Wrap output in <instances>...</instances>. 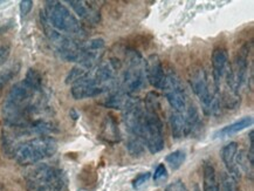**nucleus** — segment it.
I'll list each match as a JSON object with an SVG mask.
<instances>
[{
	"mask_svg": "<svg viewBox=\"0 0 254 191\" xmlns=\"http://www.w3.org/2000/svg\"><path fill=\"white\" fill-rule=\"evenodd\" d=\"M121 68V61L115 58L100 64L88 75L73 83L70 89L71 96L75 100H83L110 92L119 83V72Z\"/></svg>",
	"mask_w": 254,
	"mask_h": 191,
	"instance_id": "obj_1",
	"label": "nucleus"
},
{
	"mask_svg": "<svg viewBox=\"0 0 254 191\" xmlns=\"http://www.w3.org/2000/svg\"><path fill=\"white\" fill-rule=\"evenodd\" d=\"M143 119V140L151 154H157L164 149V126L161 118V102L156 92L146 94Z\"/></svg>",
	"mask_w": 254,
	"mask_h": 191,
	"instance_id": "obj_2",
	"label": "nucleus"
},
{
	"mask_svg": "<svg viewBox=\"0 0 254 191\" xmlns=\"http://www.w3.org/2000/svg\"><path fill=\"white\" fill-rule=\"evenodd\" d=\"M42 15L51 27H53L55 31L60 32V33L67 35V37L80 41L86 35V32H84L81 22L60 1H47L46 8L42 12Z\"/></svg>",
	"mask_w": 254,
	"mask_h": 191,
	"instance_id": "obj_3",
	"label": "nucleus"
},
{
	"mask_svg": "<svg viewBox=\"0 0 254 191\" xmlns=\"http://www.w3.org/2000/svg\"><path fill=\"white\" fill-rule=\"evenodd\" d=\"M28 191H63L67 184L66 175L57 167L39 164L32 168L25 177Z\"/></svg>",
	"mask_w": 254,
	"mask_h": 191,
	"instance_id": "obj_4",
	"label": "nucleus"
},
{
	"mask_svg": "<svg viewBox=\"0 0 254 191\" xmlns=\"http://www.w3.org/2000/svg\"><path fill=\"white\" fill-rule=\"evenodd\" d=\"M190 85L201 105V111L207 116H217L221 112V101L217 90L211 87L204 68L196 67L191 70Z\"/></svg>",
	"mask_w": 254,
	"mask_h": 191,
	"instance_id": "obj_5",
	"label": "nucleus"
},
{
	"mask_svg": "<svg viewBox=\"0 0 254 191\" xmlns=\"http://www.w3.org/2000/svg\"><path fill=\"white\" fill-rule=\"evenodd\" d=\"M58 150V143L50 136H38L19 145L13 157L20 166H32L53 156Z\"/></svg>",
	"mask_w": 254,
	"mask_h": 191,
	"instance_id": "obj_6",
	"label": "nucleus"
},
{
	"mask_svg": "<svg viewBox=\"0 0 254 191\" xmlns=\"http://www.w3.org/2000/svg\"><path fill=\"white\" fill-rule=\"evenodd\" d=\"M106 48V41L102 38H95L83 44V54L76 63V66L71 68L66 77V83H75L82 79L100 64Z\"/></svg>",
	"mask_w": 254,
	"mask_h": 191,
	"instance_id": "obj_7",
	"label": "nucleus"
},
{
	"mask_svg": "<svg viewBox=\"0 0 254 191\" xmlns=\"http://www.w3.org/2000/svg\"><path fill=\"white\" fill-rule=\"evenodd\" d=\"M127 67L117 86L123 92L132 96L144 87L145 83V61L141 53L135 50H128L126 54Z\"/></svg>",
	"mask_w": 254,
	"mask_h": 191,
	"instance_id": "obj_8",
	"label": "nucleus"
},
{
	"mask_svg": "<svg viewBox=\"0 0 254 191\" xmlns=\"http://www.w3.org/2000/svg\"><path fill=\"white\" fill-rule=\"evenodd\" d=\"M123 112V124L128 132V137L143 138V119H144V106L138 98L129 100ZM144 141V140H143Z\"/></svg>",
	"mask_w": 254,
	"mask_h": 191,
	"instance_id": "obj_9",
	"label": "nucleus"
},
{
	"mask_svg": "<svg viewBox=\"0 0 254 191\" xmlns=\"http://www.w3.org/2000/svg\"><path fill=\"white\" fill-rule=\"evenodd\" d=\"M162 89L172 111L184 112L187 109L188 102L184 86L179 76L175 72L170 70V72L167 73Z\"/></svg>",
	"mask_w": 254,
	"mask_h": 191,
	"instance_id": "obj_10",
	"label": "nucleus"
},
{
	"mask_svg": "<svg viewBox=\"0 0 254 191\" xmlns=\"http://www.w3.org/2000/svg\"><path fill=\"white\" fill-rule=\"evenodd\" d=\"M212 77L213 87L219 94V90L225 82L227 73L230 70V59L229 53L225 47H217L212 52Z\"/></svg>",
	"mask_w": 254,
	"mask_h": 191,
	"instance_id": "obj_11",
	"label": "nucleus"
},
{
	"mask_svg": "<svg viewBox=\"0 0 254 191\" xmlns=\"http://www.w3.org/2000/svg\"><path fill=\"white\" fill-rule=\"evenodd\" d=\"M165 75L164 67L161 59L156 54H151L145 61V77L149 83L156 89H162L164 85Z\"/></svg>",
	"mask_w": 254,
	"mask_h": 191,
	"instance_id": "obj_12",
	"label": "nucleus"
},
{
	"mask_svg": "<svg viewBox=\"0 0 254 191\" xmlns=\"http://www.w3.org/2000/svg\"><path fill=\"white\" fill-rule=\"evenodd\" d=\"M220 155L227 169V174H230L236 180L240 179L242 170L239 167V147L237 142H230L229 144L224 145Z\"/></svg>",
	"mask_w": 254,
	"mask_h": 191,
	"instance_id": "obj_13",
	"label": "nucleus"
},
{
	"mask_svg": "<svg viewBox=\"0 0 254 191\" xmlns=\"http://www.w3.org/2000/svg\"><path fill=\"white\" fill-rule=\"evenodd\" d=\"M67 4L74 9L77 17L82 20L90 22V24H97L100 21V11L92 2L88 1H79V0H68Z\"/></svg>",
	"mask_w": 254,
	"mask_h": 191,
	"instance_id": "obj_14",
	"label": "nucleus"
},
{
	"mask_svg": "<svg viewBox=\"0 0 254 191\" xmlns=\"http://www.w3.org/2000/svg\"><path fill=\"white\" fill-rule=\"evenodd\" d=\"M170 126H171V132L172 137L175 140H179L183 138L185 136H189V127L187 116H185L184 112H174L170 114Z\"/></svg>",
	"mask_w": 254,
	"mask_h": 191,
	"instance_id": "obj_15",
	"label": "nucleus"
},
{
	"mask_svg": "<svg viewBox=\"0 0 254 191\" xmlns=\"http://www.w3.org/2000/svg\"><path fill=\"white\" fill-rule=\"evenodd\" d=\"M100 137L110 144L117 143V142L121 141L119 126H117V122L113 116H106L102 124V128H101Z\"/></svg>",
	"mask_w": 254,
	"mask_h": 191,
	"instance_id": "obj_16",
	"label": "nucleus"
},
{
	"mask_svg": "<svg viewBox=\"0 0 254 191\" xmlns=\"http://www.w3.org/2000/svg\"><path fill=\"white\" fill-rule=\"evenodd\" d=\"M252 125H253L252 116H245V118H242L240 120H238V121L233 122V124L219 129V130L214 134V136H216L217 138H226L229 137V136H232L234 134H238V132L245 130V129L251 127Z\"/></svg>",
	"mask_w": 254,
	"mask_h": 191,
	"instance_id": "obj_17",
	"label": "nucleus"
},
{
	"mask_svg": "<svg viewBox=\"0 0 254 191\" xmlns=\"http://www.w3.org/2000/svg\"><path fill=\"white\" fill-rule=\"evenodd\" d=\"M203 191H220L216 169L211 163H205L203 167Z\"/></svg>",
	"mask_w": 254,
	"mask_h": 191,
	"instance_id": "obj_18",
	"label": "nucleus"
},
{
	"mask_svg": "<svg viewBox=\"0 0 254 191\" xmlns=\"http://www.w3.org/2000/svg\"><path fill=\"white\" fill-rule=\"evenodd\" d=\"M127 149L131 156H141L145 150V143L142 137H128L127 140Z\"/></svg>",
	"mask_w": 254,
	"mask_h": 191,
	"instance_id": "obj_19",
	"label": "nucleus"
},
{
	"mask_svg": "<svg viewBox=\"0 0 254 191\" xmlns=\"http://www.w3.org/2000/svg\"><path fill=\"white\" fill-rule=\"evenodd\" d=\"M19 69H20V64H15L11 67L6 68L5 70H2V72L0 73V96L2 95V92H4V88L6 87V85H7L13 77L17 75Z\"/></svg>",
	"mask_w": 254,
	"mask_h": 191,
	"instance_id": "obj_20",
	"label": "nucleus"
},
{
	"mask_svg": "<svg viewBox=\"0 0 254 191\" xmlns=\"http://www.w3.org/2000/svg\"><path fill=\"white\" fill-rule=\"evenodd\" d=\"M185 158H187V155H185V151L183 150H176L174 153L169 154L165 161L170 166L172 170H177L183 166Z\"/></svg>",
	"mask_w": 254,
	"mask_h": 191,
	"instance_id": "obj_21",
	"label": "nucleus"
},
{
	"mask_svg": "<svg viewBox=\"0 0 254 191\" xmlns=\"http://www.w3.org/2000/svg\"><path fill=\"white\" fill-rule=\"evenodd\" d=\"M220 191H242L238 186L237 180L230 174L223 173L220 176Z\"/></svg>",
	"mask_w": 254,
	"mask_h": 191,
	"instance_id": "obj_22",
	"label": "nucleus"
},
{
	"mask_svg": "<svg viewBox=\"0 0 254 191\" xmlns=\"http://www.w3.org/2000/svg\"><path fill=\"white\" fill-rule=\"evenodd\" d=\"M25 81L28 83L29 86L33 87L34 89L37 90H42V79L41 75L39 74L38 70L35 69H28L27 73H26Z\"/></svg>",
	"mask_w": 254,
	"mask_h": 191,
	"instance_id": "obj_23",
	"label": "nucleus"
},
{
	"mask_svg": "<svg viewBox=\"0 0 254 191\" xmlns=\"http://www.w3.org/2000/svg\"><path fill=\"white\" fill-rule=\"evenodd\" d=\"M168 179V171L167 168H165L164 164H158V167L156 168L155 173H154V181L155 183L161 184L164 181H167Z\"/></svg>",
	"mask_w": 254,
	"mask_h": 191,
	"instance_id": "obj_24",
	"label": "nucleus"
},
{
	"mask_svg": "<svg viewBox=\"0 0 254 191\" xmlns=\"http://www.w3.org/2000/svg\"><path fill=\"white\" fill-rule=\"evenodd\" d=\"M149 179H150V173H142V174H139L138 176L132 181L133 189H136V190L142 189V188L144 187L146 183H148Z\"/></svg>",
	"mask_w": 254,
	"mask_h": 191,
	"instance_id": "obj_25",
	"label": "nucleus"
},
{
	"mask_svg": "<svg viewBox=\"0 0 254 191\" xmlns=\"http://www.w3.org/2000/svg\"><path fill=\"white\" fill-rule=\"evenodd\" d=\"M165 191H189L187 186H185L183 181L181 180H177L175 181L174 183L169 184V186L167 187V189H165Z\"/></svg>",
	"mask_w": 254,
	"mask_h": 191,
	"instance_id": "obj_26",
	"label": "nucleus"
},
{
	"mask_svg": "<svg viewBox=\"0 0 254 191\" xmlns=\"http://www.w3.org/2000/svg\"><path fill=\"white\" fill-rule=\"evenodd\" d=\"M19 7H20V13L22 17H26L33 8V1L32 0H22V1H20Z\"/></svg>",
	"mask_w": 254,
	"mask_h": 191,
	"instance_id": "obj_27",
	"label": "nucleus"
},
{
	"mask_svg": "<svg viewBox=\"0 0 254 191\" xmlns=\"http://www.w3.org/2000/svg\"><path fill=\"white\" fill-rule=\"evenodd\" d=\"M254 132L253 130L250 131V149H249V154H247V160L253 166L254 163Z\"/></svg>",
	"mask_w": 254,
	"mask_h": 191,
	"instance_id": "obj_28",
	"label": "nucleus"
},
{
	"mask_svg": "<svg viewBox=\"0 0 254 191\" xmlns=\"http://www.w3.org/2000/svg\"><path fill=\"white\" fill-rule=\"evenodd\" d=\"M8 56H9V47L8 46L0 47V66L5 64V61L8 59Z\"/></svg>",
	"mask_w": 254,
	"mask_h": 191,
	"instance_id": "obj_29",
	"label": "nucleus"
},
{
	"mask_svg": "<svg viewBox=\"0 0 254 191\" xmlns=\"http://www.w3.org/2000/svg\"><path fill=\"white\" fill-rule=\"evenodd\" d=\"M79 191H87V190H84V189H80Z\"/></svg>",
	"mask_w": 254,
	"mask_h": 191,
	"instance_id": "obj_30",
	"label": "nucleus"
},
{
	"mask_svg": "<svg viewBox=\"0 0 254 191\" xmlns=\"http://www.w3.org/2000/svg\"><path fill=\"white\" fill-rule=\"evenodd\" d=\"M0 2H1V1H0Z\"/></svg>",
	"mask_w": 254,
	"mask_h": 191,
	"instance_id": "obj_31",
	"label": "nucleus"
}]
</instances>
